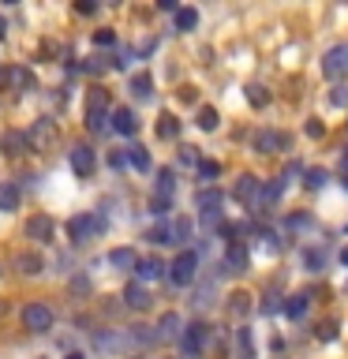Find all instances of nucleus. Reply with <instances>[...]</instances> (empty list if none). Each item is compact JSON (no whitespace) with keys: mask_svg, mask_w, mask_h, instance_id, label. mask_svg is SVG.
<instances>
[{"mask_svg":"<svg viewBox=\"0 0 348 359\" xmlns=\"http://www.w3.org/2000/svg\"><path fill=\"white\" fill-rule=\"evenodd\" d=\"M195 273H199V255L195 251H180L176 255V262L168 266V280H173V285H191V280H195Z\"/></svg>","mask_w":348,"mask_h":359,"instance_id":"1","label":"nucleus"},{"mask_svg":"<svg viewBox=\"0 0 348 359\" xmlns=\"http://www.w3.org/2000/svg\"><path fill=\"white\" fill-rule=\"evenodd\" d=\"M206 341H210V325H206V322H191V325H184V337H180V344H184V355H187V359H195L202 348H206Z\"/></svg>","mask_w":348,"mask_h":359,"instance_id":"2","label":"nucleus"},{"mask_svg":"<svg viewBox=\"0 0 348 359\" xmlns=\"http://www.w3.org/2000/svg\"><path fill=\"white\" fill-rule=\"evenodd\" d=\"M22 325H27L30 333H49L53 330V311L45 307V303H27V307H22Z\"/></svg>","mask_w":348,"mask_h":359,"instance_id":"3","label":"nucleus"},{"mask_svg":"<svg viewBox=\"0 0 348 359\" xmlns=\"http://www.w3.org/2000/svg\"><path fill=\"white\" fill-rule=\"evenodd\" d=\"M322 75H326V79L348 75V41H337L333 49L322 56Z\"/></svg>","mask_w":348,"mask_h":359,"instance_id":"4","label":"nucleus"},{"mask_svg":"<svg viewBox=\"0 0 348 359\" xmlns=\"http://www.w3.org/2000/svg\"><path fill=\"white\" fill-rule=\"evenodd\" d=\"M98 229H101V221H94V213H79V217L67 221V236H72V243H86Z\"/></svg>","mask_w":348,"mask_h":359,"instance_id":"5","label":"nucleus"},{"mask_svg":"<svg viewBox=\"0 0 348 359\" xmlns=\"http://www.w3.org/2000/svg\"><path fill=\"white\" fill-rule=\"evenodd\" d=\"M247 262H251V255H247L243 240H229V247H225V269L229 273H247Z\"/></svg>","mask_w":348,"mask_h":359,"instance_id":"6","label":"nucleus"},{"mask_svg":"<svg viewBox=\"0 0 348 359\" xmlns=\"http://www.w3.org/2000/svg\"><path fill=\"white\" fill-rule=\"evenodd\" d=\"M67 161H72V172L75 176H90V172H94V150H90V146H83V142H79V146H72V150H67Z\"/></svg>","mask_w":348,"mask_h":359,"instance_id":"7","label":"nucleus"},{"mask_svg":"<svg viewBox=\"0 0 348 359\" xmlns=\"http://www.w3.org/2000/svg\"><path fill=\"white\" fill-rule=\"evenodd\" d=\"M288 142H292V139H288L285 131H269V128H266V131H258V135H255V150H258V154H277V150H288Z\"/></svg>","mask_w":348,"mask_h":359,"instance_id":"8","label":"nucleus"},{"mask_svg":"<svg viewBox=\"0 0 348 359\" xmlns=\"http://www.w3.org/2000/svg\"><path fill=\"white\" fill-rule=\"evenodd\" d=\"M27 142H30V150H49V146L56 142V123L53 120H38Z\"/></svg>","mask_w":348,"mask_h":359,"instance_id":"9","label":"nucleus"},{"mask_svg":"<svg viewBox=\"0 0 348 359\" xmlns=\"http://www.w3.org/2000/svg\"><path fill=\"white\" fill-rule=\"evenodd\" d=\"M184 337V322H180L176 311H165L161 322H157V341H180Z\"/></svg>","mask_w":348,"mask_h":359,"instance_id":"10","label":"nucleus"},{"mask_svg":"<svg viewBox=\"0 0 348 359\" xmlns=\"http://www.w3.org/2000/svg\"><path fill=\"white\" fill-rule=\"evenodd\" d=\"M109 128L120 131V135H135V131H139V120H135L131 109H112V123H109Z\"/></svg>","mask_w":348,"mask_h":359,"instance_id":"11","label":"nucleus"},{"mask_svg":"<svg viewBox=\"0 0 348 359\" xmlns=\"http://www.w3.org/2000/svg\"><path fill=\"white\" fill-rule=\"evenodd\" d=\"M258 191H262V184H258L255 176H240V180H236V191H232V195L240 198V202H251V206H255V202H258Z\"/></svg>","mask_w":348,"mask_h":359,"instance_id":"12","label":"nucleus"},{"mask_svg":"<svg viewBox=\"0 0 348 359\" xmlns=\"http://www.w3.org/2000/svg\"><path fill=\"white\" fill-rule=\"evenodd\" d=\"M173 191H176V176H173V168H161V172H157V184H154V198L173 202Z\"/></svg>","mask_w":348,"mask_h":359,"instance_id":"13","label":"nucleus"},{"mask_svg":"<svg viewBox=\"0 0 348 359\" xmlns=\"http://www.w3.org/2000/svg\"><path fill=\"white\" fill-rule=\"evenodd\" d=\"M0 79H4L11 90H34V75L27 72V67H8V72L0 75Z\"/></svg>","mask_w":348,"mask_h":359,"instance_id":"14","label":"nucleus"},{"mask_svg":"<svg viewBox=\"0 0 348 359\" xmlns=\"http://www.w3.org/2000/svg\"><path fill=\"white\" fill-rule=\"evenodd\" d=\"M123 303H128L131 311H146L150 307V292H146L142 285H128L123 288Z\"/></svg>","mask_w":348,"mask_h":359,"instance_id":"15","label":"nucleus"},{"mask_svg":"<svg viewBox=\"0 0 348 359\" xmlns=\"http://www.w3.org/2000/svg\"><path fill=\"white\" fill-rule=\"evenodd\" d=\"M27 236L30 240H38V243H45V240H53V221L45 217V213H38L30 224H27Z\"/></svg>","mask_w":348,"mask_h":359,"instance_id":"16","label":"nucleus"},{"mask_svg":"<svg viewBox=\"0 0 348 359\" xmlns=\"http://www.w3.org/2000/svg\"><path fill=\"white\" fill-rule=\"evenodd\" d=\"M109 266H116V269H135V266H139V258H135L131 247H112V251H109Z\"/></svg>","mask_w":348,"mask_h":359,"instance_id":"17","label":"nucleus"},{"mask_svg":"<svg viewBox=\"0 0 348 359\" xmlns=\"http://www.w3.org/2000/svg\"><path fill=\"white\" fill-rule=\"evenodd\" d=\"M135 273H139V280H157V277H165V262L161 258H142L135 266Z\"/></svg>","mask_w":348,"mask_h":359,"instance_id":"18","label":"nucleus"},{"mask_svg":"<svg viewBox=\"0 0 348 359\" xmlns=\"http://www.w3.org/2000/svg\"><path fill=\"white\" fill-rule=\"evenodd\" d=\"M15 269H19L22 277H38V273H41V258L30 255V251H27V255H15Z\"/></svg>","mask_w":348,"mask_h":359,"instance_id":"19","label":"nucleus"},{"mask_svg":"<svg viewBox=\"0 0 348 359\" xmlns=\"http://www.w3.org/2000/svg\"><path fill=\"white\" fill-rule=\"evenodd\" d=\"M195 206L202 210V213H218V206H221V191L213 187V191H199L195 195Z\"/></svg>","mask_w":348,"mask_h":359,"instance_id":"20","label":"nucleus"},{"mask_svg":"<svg viewBox=\"0 0 348 359\" xmlns=\"http://www.w3.org/2000/svg\"><path fill=\"white\" fill-rule=\"evenodd\" d=\"M236 355L240 359H255V344H251V330H236Z\"/></svg>","mask_w":348,"mask_h":359,"instance_id":"21","label":"nucleus"},{"mask_svg":"<svg viewBox=\"0 0 348 359\" xmlns=\"http://www.w3.org/2000/svg\"><path fill=\"white\" fill-rule=\"evenodd\" d=\"M187 236H191V221H187V217L168 221V243H184Z\"/></svg>","mask_w":348,"mask_h":359,"instance_id":"22","label":"nucleus"},{"mask_svg":"<svg viewBox=\"0 0 348 359\" xmlns=\"http://www.w3.org/2000/svg\"><path fill=\"white\" fill-rule=\"evenodd\" d=\"M0 210H19V184H0Z\"/></svg>","mask_w":348,"mask_h":359,"instance_id":"23","label":"nucleus"},{"mask_svg":"<svg viewBox=\"0 0 348 359\" xmlns=\"http://www.w3.org/2000/svg\"><path fill=\"white\" fill-rule=\"evenodd\" d=\"M247 311H251V296H247V292H232V296H229V314L243 318Z\"/></svg>","mask_w":348,"mask_h":359,"instance_id":"24","label":"nucleus"},{"mask_svg":"<svg viewBox=\"0 0 348 359\" xmlns=\"http://www.w3.org/2000/svg\"><path fill=\"white\" fill-rule=\"evenodd\" d=\"M128 161L139 168V172H150V154H146V146H128Z\"/></svg>","mask_w":348,"mask_h":359,"instance_id":"25","label":"nucleus"},{"mask_svg":"<svg viewBox=\"0 0 348 359\" xmlns=\"http://www.w3.org/2000/svg\"><path fill=\"white\" fill-rule=\"evenodd\" d=\"M199 27V11L195 8H176V30H195Z\"/></svg>","mask_w":348,"mask_h":359,"instance_id":"26","label":"nucleus"},{"mask_svg":"<svg viewBox=\"0 0 348 359\" xmlns=\"http://www.w3.org/2000/svg\"><path fill=\"white\" fill-rule=\"evenodd\" d=\"M86 128L101 135V131H109V123H105V109H86Z\"/></svg>","mask_w":348,"mask_h":359,"instance_id":"27","label":"nucleus"},{"mask_svg":"<svg viewBox=\"0 0 348 359\" xmlns=\"http://www.w3.org/2000/svg\"><path fill=\"white\" fill-rule=\"evenodd\" d=\"M285 314L288 318H303V314H307V296H288L285 299Z\"/></svg>","mask_w":348,"mask_h":359,"instance_id":"28","label":"nucleus"},{"mask_svg":"<svg viewBox=\"0 0 348 359\" xmlns=\"http://www.w3.org/2000/svg\"><path fill=\"white\" fill-rule=\"evenodd\" d=\"M150 86H154V79L146 75V72H139V75L131 79V94L135 97H150Z\"/></svg>","mask_w":348,"mask_h":359,"instance_id":"29","label":"nucleus"},{"mask_svg":"<svg viewBox=\"0 0 348 359\" xmlns=\"http://www.w3.org/2000/svg\"><path fill=\"white\" fill-rule=\"evenodd\" d=\"M157 135H161V139H176V135H180V120H176V116H168V112H165V116H161V123H157Z\"/></svg>","mask_w":348,"mask_h":359,"instance_id":"30","label":"nucleus"},{"mask_svg":"<svg viewBox=\"0 0 348 359\" xmlns=\"http://www.w3.org/2000/svg\"><path fill=\"white\" fill-rule=\"evenodd\" d=\"M218 120H221L218 109H210V105L199 109V128H202V131H213V128H218Z\"/></svg>","mask_w":348,"mask_h":359,"instance_id":"31","label":"nucleus"},{"mask_svg":"<svg viewBox=\"0 0 348 359\" xmlns=\"http://www.w3.org/2000/svg\"><path fill=\"white\" fill-rule=\"evenodd\" d=\"M326 180H330V176H326L322 168H307V172H303V184H307L311 191H319V187H326Z\"/></svg>","mask_w":348,"mask_h":359,"instance_id":"32","label":"nucleus"},{"mask_svg":"<svg viewBox=\"0 0 348 359\" xmlns=\"http://www.w3.org/2000/svg\"><path fill=\"white\" fill-rule=\"evenodd\" d=\"M247 101H251V105H258V109H262L266 101H269V94H266V86H258V83H251V86H247Z\"/></svg>","mask_w":348,"mask_h":359,"instance_id":"33","label":"nucleus"},{"mask_svg":"<svg viewBox=\"0 0 348 359\" xmlns=\"http://www.w3.org/2000/svg\"><path fill=\"white\" fill-rule=\"evenodd\" d=\"M86 109H109V94H105V90H90Z\"/></svg>","mask_w":348,"mask_h":359,"instance_id":"34","label":"nucleus"},{"mask_svg":"<svg viewBox=\"0 0 348 359\" xmlns=\"http://www.w3.org/2000/svg\"><path fill=\"white\" fill-rule=\"evenodd\" d=\"M218 172H221V165H218V161H199V176H202V180H213Z\"/></svg>","mask_w":348,"mask_h":359,"instance_id":"35","label":"nucleus"},{"mask_svg":"<svg viewBox=\"0 0 348 359\" xmlns=\"http://www.w3.org/2000/svg\"><path fill=\"white\" fill-rule=\"evenodd\" d=\"M322 262H326V255H322V251H307V269H311V273H319Z\"/></svg>","mask_w":348,"mask_h":359,"instance_id":"36","label":"nucleus"},{"mask_svg":"<svg viewBox=\"0 0 348 359\" xmlns=\"http://www.w3.org/2000/svg\"><path fill=\"white\" fill-rule=\"evenodd\" d=\"M319 337H322V341H333V337H337V322H322L319 325Z\"/></svg>","mask_w":348,"mask_h":359,"instance_id":"37","label":"nucleus"},{"mask_svg":"<svg viewBox=\"0 0 348 359\" xmlns=\"http://www.w3.org/2000/svg\"><path fill=\"white\" fill-rule=\"evenodd\" d=\"M109 165H112V168H123V165H128V154L112 150V154H109Z\"/></svg>","mask_w":348,"mask_h":359,"instance_id":"38","label":"nucleus"},{"mask_svg":"<svg viewBox=\"0 0 348 359\" xmlns=\"http://www.w3.org/2000/svg\"><path fill=\"white\" fill-rule=\"evenodd\" d=\"M333 105H341V109L348 105V90L344 86H333Z\"/></svg>","mask_w":348,"mask_h":359,"instance_id":"39","label":"nucleus"},{"mask_svg":"<svg viewBox=\"0 0 348 359\" xmlns=\"http://www.w3.org/2000/svg\"><path fill=\"white\" fill-rule=\"evenodd\" d=\"M94 41H98V45H112V41H116V34H112V30H98Z\"/></svg>","mask_w":348,"mask_h":359,"instance_id":"40","label":"nucleus"},{"mask_svg":"<svg viewBox=\"0 0 348 359\" xmlns=\"http://www.w3.org/2000/svg\"><path fill=\"white\" fill-rule=\"evenodd\" d=\"M75 11H83V15H90V11H98V4H94V0H79Z\"/></svg>","mask_w":348,"mask_h":359,"instance_id":"41","label":"nucleus"},{"mask_svg":"<svg viewBox=\"0 0 348 359\" xmlns=\"http://www.w3.org/2000/svg\"><path fill=\"white\" fill-rule=\"evenodd\" d=\"M322 131H326V128H322V120H311V123H307V135H311V139H319Z\"/></svg>","mask_w":348,"mask_h":359,"instance_id":"42","label":"nucleus"},{"mask_svg":"<svg viewBox=\"0 0 348 359\" xmlns=\"http://www.w3.org/2000/svg\"><path fill=\"white\" fill-rule=\"evenodd\" d=\"M180 157H184L187 165H195V161H199V157H195V146H184V150H180Z\"/></svg>","mask_w":348,"mask_h":359,"instance_id":"43","label":"nucleus"},{"mask_svg":"<svg viewBox=\"0 0 348 359\" xmlns=\"http://www.w3.org/2000/svg\"><path fill=\"white\" fill-rule=\"evenodd\" d=\"M4 34H8V22H4V15H0V38H4Z\"/></svg>","mask_w":348,"mask_h":359,"instance_id":"44","label":"nucleus"},{"mask_svg":"<svg viewBox=\"0 0 348 359\" xmlns=\"http://www.w3.org/2000/svg\"><path fill=\"white\" fill-rule=\"evenodd\" d=\"M64 359H83V355H79V352H67V355H64Z\"/></svg>","mask_w":348,"mask_h":359,"instance_id":"45","label":"nucleus"},{"mask_svg":"<svg viewBox=\"0 0 348 359\" xmlns=\"http://www.w3.org/2000/svg\"><path fill=\"white\" fill-rule=\"evenodd\" d=\"M341 262H344V266H348V247H344V251H341Z\"/></svg>","mask_w":348,"mask_h":359,"instance_id":"46","label":"nucleus"},{"mask_svg":"<svg viewBox=\"0 0 348 359\" xmlns=\"http://www.w3.org/2000/svg\"><path fill=\"white\" fill-rule=\"evenodd\" d=\"M344 168H348V154H344Z\"/></svg>","mask_w":348,"mask_h":359,"instance_id":"47","label":"nucleus"},{"mask_svg":"<svg viewBox=\"0 0 348 359\" xmlns=\"http://www.w3.org/2000/svg\"><path fill=\"white\" fill-rule=\"evenodd\" d=\"M0 314H4V303H0Z\"/></svg>","mask_w":348,"mask_h":359,"instance_id":"48","label":"nucleus"},{"mask_svg":"<svg viewBox=\"0 0 348 359\" xmlns=\"http://www.w3.org/2000/svg\"><path fill=\"white\" fill-rule=\"evenodd\" d=\"M344 187H348V176H344Z\"/></svg>","mask_w":348,"mask_h":359,"instance_id":"49","label":"nucleus"}]
</instances>
